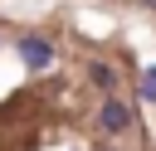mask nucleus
Wrapping results in <instances>:
<instances>
[{
  "mask_svg": "<svg viewBox=\"0 0 156 151\" xmlns=\"http://www.w3.org/2000/svg\"><path fill=\"white\" fill-rule=\"evenodd\" d=\"M98 127H102L107 136L127 132V127H132V107H127V102H117V97H107V102H102V112H98Z\"/></svg>",
  "mask_w": 156,
  "mask_h": 151,
  "instance_id": "obj_1",
  "label": "nucleus"
},
{
  "mask_svg": "<svg viewBox=\"0 0 156 151\" xmlns=\"http://www.w3.org/2000/svg\"><path fill=\"white\" fill-rule=\"evenodd\" d=\"M20 58H24L29 68H49V63H54V44L39 39V34H29V39H20Z\"/></svg>",
  "mask_w": 156,
  "mask_h": 151,
  "instance_id": "obj_2",
  "label": "nucleus"
},
{
  "mask_svg": "<svg viewBox=\"0 0 156 151\" xmlns=\"http://www.w3.org/2000/svg\"><path fill=\"white\" fill-rule=\"evenodd\" d=\"M88 78H93L102 93H112V88H117V73H112V63H93V68H88Z\"/></svg>",
  "mask_w": 156,
  "mask_h": 151,
  "instance_id": "obj_3",
  "label": "nucleus"
},
{
  "mask_svg": "<svg viewBox=\"0 0 156 151\" xmlns=\"http://www.w3.org/2000/svg\"><path fill=\"white\" fill-rule=\"evenodd\" d=\"M98 151H112V146H98Z\"/></svg>",
  "mask_w": 156,
  "mask_h": 151,
  "instance_id": "obj_4",
  "label": "nucleus"
}]
</instances>
